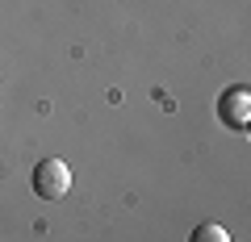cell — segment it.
<instances>
[{"mask_svg":"<svg viewBox=\"0 0 251 242\" xmlns=\"http://www.w3.org/2000/svg\"><path fill=\"white\" fill-rule=\"evenodd\" d=\"M29 184H34V192L42 200H59L67 197V188H72V167L63 159H42L34 167V176H29Z\"/></svg>","mask_w":251,"mask_h":242,"instance_id":"1","label":"cell"},{"mask_svg":"<svg viewBox=\"0 0 251 242\" xmlns=\"http://www.w3.org/2000/svg\"><path fill=\"white\" fill-rule=\"evenodd\" d=\"M218 117H222L230 130H247L251 121V92L243 84H230V88L218 96Z\"/></svg>","mask_w":251,"mask_h":242,"instance_id":"2","label":"cell"},{"mask_svg":"<svg viewBox=\"0 0 251 242\" xmlns=\"http://www.w3.org/2000/svg\"><path fill=\"white\" fill-rule=\"evenodd\" d=\"M188 242H230V234H226L218 221H197L193 234H188Z\"/></svg>","mask_w":251,"mask_h":242,"instance_id":"3","label":"cell"}]
</instances>
